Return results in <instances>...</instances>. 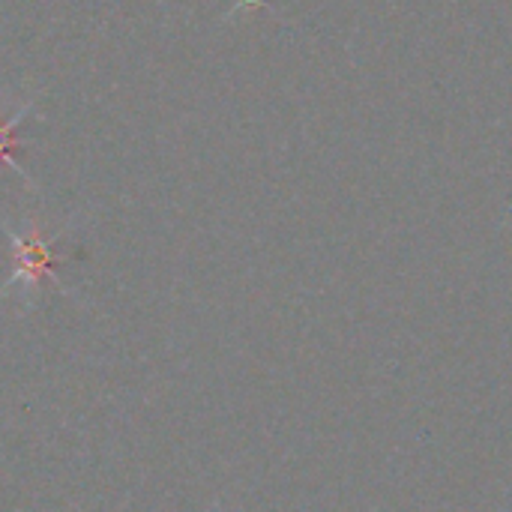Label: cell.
Returning a JSON list of instances; mask_svg holds the SVG:
<instances>
[{
    "mask_svg": "<svg viewBox=\"0 0 512 512\" xmlns=\"http://www.w3.org/2000/svg\"><path fill=\"white\" fill-rule=\"evenodd\" d=\"M9 243H12V255H15V270L12 276L6 279V285L0 288L3 294L12 291V288H21V291H36L42 279H51L57 282V252H54V240L57 237H45L39 225H30L27 231H15L9 225H3Z\"/></svg>",
    "mask_w": 512,
    "mask_h": 512,
    "instance_id": "obj_1",
    "label": "cell"
},
{
    "mask_svg": "<svg viewBox=\"0 0 512 512\" xmlns=\"http://www.w3.org/2000/svg\"><path fill=\"white\" fill-rule=\"evenodd\" d=\"M30 108H33V102L18 105L12 117H3V111H0V168L15 162V144H18V141H15V126L30 114ZM12 168H15V165H12ZM15 171H18V168H15ZM18 174H21V171H18Z\"/></svg>",
    "mask_w": 512,
    "mask_h": 512,
    "instance_id": "obj_2",
    "label": "cell"
}]
</instances>
